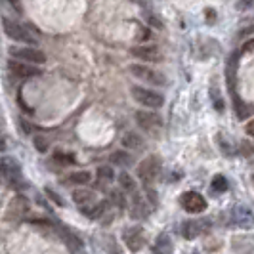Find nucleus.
I'll return each mask as SVG.
<instances>
[{
	"label": "nucleus",
	"mask_w": 254,
	"mask_h": 254,
	"mask_svg": "<svg viewBox=\"0 0 254 254\" xmlns=\"http://www.w3.org/2000/svg\"><path fill=\"white\" fill-rule=\"evenodd\" d=\"M2 25H4V33H6L10 38H13V40L27 42V44H37L38 42L37 35H33V33H31V31H33V27L19 25V23H15V21L8 19V17H4V19H2Z\"/></svg>",
	"instance_id": "nucleus-1"
},
{
	"label": "nucleus",
	"mask_w": 254,
	"mask_h": 254,
	"mask_svg": "<svg viewBox=\"0 0 254 254\" xmlns=\"http://www.w3.org/2000/svg\"><path fill=\"white\" fill-rule=\"evenodd\" d=\"M161 172H163V163H161V159L159 157H147L145 161H141L140 165H138V176L140 180H143L145 184H149V182H155V180L161 176Z\"/></svg>",
	"instance_id": "nucleus-2"
},
{
	"label": "nucleus",
	"mask_w": 254,
	"mask_h": 254,
	"mask_svg": "<svg viewBox=\"0 0 254 254\" xmlns=\"http://www.w3.org/2000/svg\"><path fill=\"white\" fill-rule=\"evenodd\" d=\"M132 96H134V100L138 103L145 105V107H151V109H159L165 103V98L159 92L149 88H141V86H134L132 88Z\"/></svg>",
	"instance_id": "nucleus-3"
},
{
	"label": "nucleus",
	"mask_w": 254,
	"mask_h": 254,
	"mask_svg": "<svg viewBox=\"0 0 254 254\" xmlns=\"http://www.w3.org/2000/svg\"><path fill=\"white\" fill-rule=\"evenodd\" d=\"M10 56H12V58H17L19 62H25V64H31V65H38L46 62L44 52L37 50V48H29V46H27V48L12 46V48H10Z\"/></svg>",
	"instance_id": "nucleus-4"
},
{
	"label": "nucleus",
	"mask_w": 254,
	"mask_h": 254,
	"mask_svg": "<svg viewBox=\"0 0 254 254\" xmlns=\"http://www.w3.org/2000/svg\"><path fill=\"white\" fill-rule=\"evenodd\" d=\"M182 206H184L186 212L199 214V212L206 210V199L197 191H188V193L182 195Z\"/></svg>",
	"instance_id": "nucleus-5"
},
{
	"label": "nucleus",
	"mask_w": 254,
	"mask_h": 254,
	"mask_svg": "<svg viewBox=\"0 0 254 254\" xmlns=\"http://www.w3.org/2000/svg\"><path fill=\"white\" fill-rule=\"evenodd\" d=\"M130 71H132L134 76H138L141 80L149 82L153 86H165L166 84V76H163L161 73H157V71H153L149 67H145V65H132Z\"/></svg>",
	"instance_id": "nucleus-6"
},
{
	"label": "nucleus",
	"mask_w": 254,
	"mask_h": 254,
	"mask_svg": "<svg viewBox=\"0 0 254 254\" xmlns=\"http://www.w3.org/2000/svg\"><path fill=\"white\" fill-rule=\"evenodd\" d=\"M123 239H125L127 247L132 251V253H138V251H141V249L145 247V235H143V229L138 228V226L127 229Z\"/></svg>",
	"instance_id": "nucleus-7"
},
{
	"label": "nucleus",
	"mask_w": 254,
	"mask_h": 254,
	"mask_svg": "<svg viewBox=\"0 0 254 254\" xmlns=\"http://www.w3.org/2000/svg\"><path fill=\"white\" fill-rule=\"evenodd\" d=\"M136 121L140 128H143L145 132H157L159 128L163 127V119L159 115L149 113V111H138L136 113Z\"/></svg>",
	"instance_id": "nucleus-8"
},
{
	"label": "nucleus",
	"mask_w": 254,
	"mask_h": 254,
	"mask_svg": "<svg viewBox=\"0 0 254 254\" xmlns=\"http://www.w3.org/2000/svg\"><path fill=\"white\" fill-rule=\"evenodd\" d=\"M229 222L239 228H251L253 226V212L249 206H235L229 212Z\"/></svg>",
	"instance_id": "nucleus-9"
},
{
	"label": "nucleus",
	"mask_w": 254,
	"mask_h": 254,
	"mask_svg": "<svg viewBox=\"0 0 254 254\" xmlns=\"http://www.w3.org/2000/svg\"><path fill=\"white\" fill-rule=\"evenodd\" d=\"M8 67H10V71H12L13 75L25 76V78L40 75V71H38L37 67H33L31 64H25V62H19V60H10Z\"/></svg>",
	"instance_id": "nucleus-10"
},
{
	"label": "nucleus",
	"mask_w": 254,
	"mask_h": 254,
	"mask_svg": "<svg viewBox=\"0 0 254 254\" xmlns=\"http://www.w3.org/2000/svg\"><path fill=\"white\" fill-rule=\"evenodd\" d=\"M132 56L145 60V62H161L163 60V54L157 46H136V48H132Z\"/></svg>",
	"instance_id": "nucleus-11"
},
{
	"label": "nucleus",
	"mask_w": 254,
	"mask_h": 254,
	"mask_svg": "<svg viewBox=\"0 0 254 254\" xmlns=\"http://www.w3.org/2000/svg\"><path fill=\"white\" fill-rule=\"evenodd\" d=\"M29 210V203H27L25 197H15L12 203H10V208H8V220H21V218L27 214Z\"/></svg>",
	"instance_id": "nucleus-12"
},
{
	"label": "nucleus",
	"mask_w": 254,
	"mask_h": 254,
	"mask_svg": "<svg viewBox=\"0 0 254 254\" xmlns=\"http://www.w3.org/2000/svg\"><path fill=\"white\" fill-rule=\"evenodd\" d=\"M204 231V222L201 220H188V222H184V226H182V235L186 237V239H197L201 233Z\"/></svg>",
	"instance_id": "nucleus-13"
},
{
	"label": "nucleus",
	"mask_w": 254,
	"mask_h": 254,
	"mask_svg": "<svg viewBox=\"0 0 254 254\" xmlns=\"http://www.w3.org/2000/svg\"><path fill=\"white\" fill-rule=\"evenodd\" d=\"M172 251H174V245H172L170 237H168L166 233H161V235L155 239V243H153V247H151L153 254H170Z\"/></svg>",
	"instance_id": "nucleus-14"
},
{
	"label": "nucleus",
	"mask_w": 254,
	"mask_h": 254,
	"mask_svg": "<svg viewBox=\"0 0 254 254\" xmlns=\"http://www.w3.org/2000/svg\"><path fill=\"white\" fill-rule=\"evenodd\" d=\"M0 172L10 180L21 176V168L17 165V161H13V159H2L0 161Z\"/></svg>",
	"instance_id": "nucleus-15"
},
{
	"label": "nucleus",
	"mask_w": 254,
	"mask_h": 254,
	"mask_svg": "<svg viewBox=\"0 0 254 254\" xmlns=\"http://www.w3.org/2000/svg\"><path fill=\"white\" fill-rule=\"evenodd\" d=\"M151 214V206L145 203L141 197H134V206H132V218L134 220H143Z\"/></svg>",
	"instance_id": "nucleus-16"
},
{
	"label": "nucleus",
	"mask_w": 254,
	"mask_h": 254,
	"mask_svg": "<svg viewBox=\"0 0 254 254\" xmlns=\"http://www.w3.org/2000/svg\"><path fill=\"white\" fill-rule=\"evenodd\" d=\"M123 145L127 149H136V151H141L145 147V141L141 138L140 134H134V132H127L123 136Z\"/></svg>",
	"instance_id": "nucleus-17"
},
{
	"label": "nucleus",
	"mask_w": 254,
	"mask_h": 254,
	"mask_svg": "<svg viewBox=\"0 0 254 254\" xmlns=\"http://www.w3.org/2000/svg\"><path fill=\"white\" fill-rule=\"evenodd\" d=\"M109 163L111 165H117V166H132L134 165V157L127 151H115L111 153V157H109Z\"/></svg>",
	"instance_id": "nucleus-18"
},
{
	"label": "nucleus",
	"mask_w": 254,
	"mask_h": 254,
	"mask_svg": "<svg viewBox=\"0 0 254 254\" xmlns=\"http://www.w3.org/2000/svg\"><path fill=\"white\" fill-rule=\"evenodd\" d=\"M73 201H75L78 206H86V204H92L96 201V195L88 190H76L73 193Z\"/></svg>",
	"instance_id": "nucleus-19"
},
{
	"label": "nucleus",
	"mask_w": 254,
	"mask_h": 254,
	"mask_svg": "<svg viewBox=\"0 0 254 254\" xmlns=\"http://www.w3.org/2000/svg\"><path fill=\"white\" fill-rule=\"evenodd\" d=\"M231 94H233V107H235L237 117H239V119H247V117L251 115V105H247V103L243 102L241 98L237 96L235 90H231Z\"/></svg>",
	"instance_id": "nucleus-20"
},
{
	"label": "nucleus",
	"mask_w": 254,
	"mask_h": 254,
	"mask_svg": "<svg viewBox=\"0 0 254 254\" xmlns=\"http://www.w3.org/2000/svg\"><path fill=\"white\" fill-rule=\"evenodd\" d=\"M229 184H228V178L224 176V174H216L212 182H210V190L214 191V193H224V191H228Z\"/></svg>",
	"instance_id": "nucleus-21"
},
{
	"label": "nucleus",
	"mask_w": 254,
	"mask_h": 254,
	"mask_svg": "<svg viewBox=\"0 0 254 254\" xmlns=\"http://www.w3.org/2000/svg\"><path fill=\"white\" fill-rule=\"evenodd\" d=\"M119 184H121V188L125 191H136V180L132 178L130 174H127V172H121L119 174Z\"/></svg>",
	"instance_id": "nucleus-22"
},
{
	"label": "nucleus",
	"mask_w": 254,
	"mask_h": 254,
	"mask_svg": "<svg viewBox=\"0 0 254 254\" xmlns=\"http://www.w3.org/2000/svg\"><path fill=\"white\" fill-rule=\"evenodd\" d=\"M105 206H107L105 203H98L96 206H92V208L82 206V214H84V216H88V218H92V220H96V218H100L103 212H105Z\"/></svg>",
	"instance_id": "nucleus-23"
},
{
	"label": "nucleus",
	"mask_w": 254,
	"mask_h": 254,
	"mask_svg": "<svg viewBox=\"0 0 254 254\" xmlns=\"http://www.w3.org/2000/svg\"><path fill=\"white\" fill-rule=\"evenodd\" d=\"M90 180H92V174H90L88 170H80V172H75V174L69 176L71 184H88Z\"/></svg>",
	"instance_id": "nucleus-24"
},
{
	"label": "nucleus",
	"mask_w": 254,
	"mask_h": 254,
	"mask_svg": "<svg viewBox=\"0 0 254 254\" xmlns=\"http://www.w3.org/2000/svg\"><path fill=\"white\" fill-rule=\"evenodd\" d=\"M98 176H100V180H103V182H113V178H115L113 168L109 165L100 166V168H98Z\"/></svg>",
	"instance_id": "nucleus-25"
},
{
	"label": "nucleus",
	"mask_w": 254,
	"mask_h": 254,
	"mask_svg": "<svg viewBox=\"0 0 254 254\" xmlns=\"http://www.w3.org/2000/svg\"><path fill=\"white\" fill-rule=\"evenodd\" d=\"M54 161L64 166L75 165V157H73V155H65V153H56V155H54Z\"/></svg>",
	"instance_id": "nucleus-26"
},
{
	"label": "nucleus",
	"mask_w": 254,
	"mask_h": 254,
	"mask_svg": "<svg viewBox=\"0 0 254 254\" xmlns=\"http://www.w3.org/2000/svg\"><path fill=\"white\" fill-rule=\"evenodd\" d=\"M109 195H111L109 199H111V201H113V203L117 204L119 208H123V206L127 204V201H125V197H123V193H121V191H111Z\"/></svg>",
	"instance_id": "nucleus-27"
},
{
	"label": "nucleus",
	"mask_w": 254,
	"mask_h": 254,
	"mask_svg": "<svg viewBox=\"0 0 254 254\" xmlns=\"http://www.w3.org/2000/svg\"><path fill=\"white\" fill-rule=\"evenodd\" d=\"M44 191H46V195H48V197H50V199H52V201H54L56 204H60V206H64V204H65L64 199H62V197H58V195H56V193H54V191H52L50 188H46Z\"/></svg>",
	"instance_id": "nucleus-28"
},
{
	"label": "nucleus",
	"mask_w": 254,
	"mask_h": 254,
	"mask_svg": "<svg viewBox=\"0 0 254 254\" xmlns=\"http://www.w3.org/2000/svg\"><path fill=\"white\" fill-rule=\"evenodd\" d=\"M210 96H214V105H216V109L218 111H222V109H224V102H222V98L218 96V90L216 88L210 90Z\"/></svg>",
	"instance_id": "nucleus-29"
},
{
	"label": "nucleus",
	"mask_w": 254,
	"mask_h": 254,
	"mask_svg": "<svg viewBox=\"0 0 254 254\" xmlns=\"http://www.w3.org/2000/svg\"><path fill=\"white\" fill-rule=\"evenodd\" d=\"M35 145H37V149L40 153H44L46 149H48V141L44 140V138H40V136H38V138H35Z\"/></svg>",
	"instance_id": "nucleus-30"
},
{
	"label": "nucleus",
	"mask_w": 254,
	"mask_h": 254,
	"mask_svg": "<svg viewBox=\"0 0 254 254\" xmlns=\"http://www.w3.org/2000/svg\"><path fill=\"white\" fill-rule=\"evenodd\" d=\"M218 141H220V145H222V151L226 153V155H233V149H231V143H229V141L226 143L222 136H218Z\"/></svg>",
	"instance_id": "nucleus-31"
},
{
	"label": "nucleus",
	"mask_w": 254,
	"mask_h": 254,
	"mask_svg": "<svg viewBox=\"0 0 254 254\" xmlns=\"http://www.w3.org/2000/svg\"><path fill=\"white\" fill-rule=\"evenodd\" d=\"M241 153L243 155H247V157H251V155H253V143H249V141H247V143H243Z\"/></svg>",
	"instance_id": "nucleus-32"
},
{
	"label": "nucleus",
	"mask_w": 254,
	"mask_h": 254,
	"mask_svg": "<svg viewBox=\"0 0 254 254\" xmlns=\"http://www.w3.org/2000/svg\"><path fill=\"white\" fill-rule=\"evenodd\" d=\"M245 130H247V134H249V136H254V123L253 121H249V123H247Z\"/></svg>",
	"instance_id": "nucleus-33"
},
{
	"label": "nucleus",
	"mask_w": 254,
	"mask_h": 254,
	"mask_svg": "<svg viewBox=\"0 0 254 254\" xmlns=\"http://www.w3.org/2000/svg\"><path fill=\"white\" fill-rule=\"evenodd\" d=\"M206 17H208V23H210V19L214 21V17H216V13H214V10H206Z\"/></svg>",
	"instance_id": "nucleus-34"
},
{
	"label": "nucleus",
	"mask_w": 254,
	"mask_h": 254,
	"mask_svg": "<svg viewBox=\"0 0 254 254\" xmlns=\"http://www.w3.org/2000/svg\"><path fill=\"white\" fill-rule=\"evenodd\" d=\"M243 50H245V52H251V50H253V40H249V42L245 44V48H243Z\"/></svg>",
	"instance_id": "nucleus-35"
},
{
	"label": "nucleus",
	"mask_w": 254,
	"mask_h": 254,
	"mask_svg": "<svg viewBox=\"0 0 254 254\" xmlns=\"http://www.w3.org/2000/svg\"><path fill=\"white\" fill-rule=\"evenodd\" d=\"M10 2H12V4H15V8H17V10H21V6H19V0H10Z\"/></svg>",
	"instance_id": "nucleus-36"
},
{
	"label": "nucleus",
	"mask_w": 254,
	"mask_h": 254,
	"mask_svg": "<svg viewBox=\"0 0 254 254\" xmlns=\"http://www.w3.org/2000/svg\"><path fill=\"white\" fill-rule=\"evenodd\" d=\"M0 151H4V140L0 138Z\"/></svg>",
	"instance_id": "nucleus-37"
}]
</instances>
